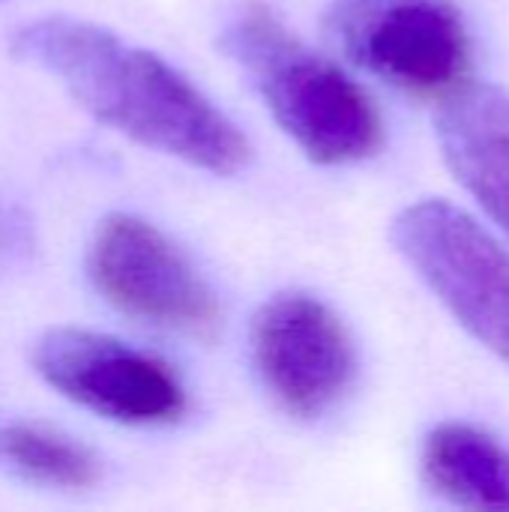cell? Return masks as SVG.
Segmentation results:
<instances>
[{"label":"cell","mask_w":509,"mask_h":512,"mask_svg":"<svg viewBox=\"0 0 509 512\" xmlns=\"http://www.w3.org/2000/svg\"><path fill=\"white\" fill-rule=\"evenodd\" d=\"M12 54L54 75L96 120L144 147L213 174H234L249 159L240 129L186 75L99 24L36 18L15 30Z\"/></svg>","instance_id":"6da1fadb"},{"label":"cell","mask_w":509,"mask_h":512,"mask_svg":"<svg viewBox=\"0 0 509 512\" xmlns=\"http://www.w3.org/2000/svg\"><path fill=\"white\" fill-rule=\"evenodd\" d=\"M255 366L294 417L324 414L351 384L354 351L339 318L306 294H279L252 324Z\"/></svg>","instance_id":"52a82bcc"},{"label":"cell","mask_w":509,"mask_h":512,"mask_svg":"<svg viewBox=\"0 0 509 512\" xmlns=\"http://www.w3.org/2000/svg\"><path fill=\"white\" fill-rule=\"evenodd\" d=\"M393 243L441 303L509 363V255L459 207L420 201L393 222Z\"/></svg>","instance_id":"277c9868"},{"label":"cell","mask_w":509,"mask_h":512,"mask_svg":"<svg viewBox=\"0 0 509 512\" xmlns=\"http://www.w3.org/2000/svg\"><path fill=\"white\" fill-rule=\"evenodd\" d=\"M438 141L459 183L509 234V93L492 84L453 90L438 111Z\"/></svg>","instance_id":"ba28073f"},{"label":"cell","mask_w":509,"mask_h":512,"mask_svg":"<svg viewBox=\"0 0 509 512\" xmlns=\"http://www.w3.org/2000/svg\"><path fill=\"white\" fill-rule=\"evenodd\" d=\"M33 366L60 396L117 423H171L186 408V393L162 360L93 330L42 333Z\"/></svg>","instance_id":"8992f818"},{"label":"cell","mask_w":509,"mask_h":512,"mask_svg":"<svg viewBox=\"0 0 509 512\" xmlns=\"http://www.w3.org/2000/svg\"><path fill=\"white\" fill-rule=\"evenodd\" d=\"M90 279L120 312L156 327L207 336L219 309L186 255L138 216H108L90 243Z\"/></svg>","instance_id":"5b68a950"},{"label":"cell","mask_w":509,"mask_h":512,"mask_svg":"<svg viewBox=\"0 0 509 512\" xmlns=\"http://www.w3.org/2000/svg\"><path fill=\"white\" fill-rule=\"evenodd\" d=\"M423 474L459 507L509 512V450L474 426H438L423 447Z\"/></svg>","instance_id":"9c48e42d"},{"label":"cell","mask_w":509,"mask_h":512,"mask_svg":"<svg viewBox=\"0 0 509 512\" xmlns=\"http://www.w3.org/2000/svg\"><path fill=\"white\" fill-rule=\"evenodd\" d=\"M0 462L18 477L54 489H90L102 474L87 447L36 423L0 426Z\"/></svg>","instance_id":"30bf717a"},{"label":"cell","mask_w":509,"mask_h":512,"mask_svg":"<svg viewBox=\"0 0 509 512\" xmlns=\"http://www.w3.org/2000/svg\"><path fill=\"white\" fill-rule=\"evenodd\" d=\"M324 27L357 66L414 96L459 90L471 42L450 0H333Z\"/></svg>","instance_id":"3957f363"},{"label":"cell","mask_w":509,"mask_h":512,"mask_svg":"<svg viewBox=\"0 0 509 512\" xmlns=\"http://www.w3.org/2000/svg\"><path fill=\"white\" fill-rule=\"evenodd\" d=\"M222 48L255 81L279 126L321 165H345L381 147V120L369 96L330 60L312 54L258 3L243 6Z\"/></svg>","instance_id":"7a4b0ae2"}]
</instances>
